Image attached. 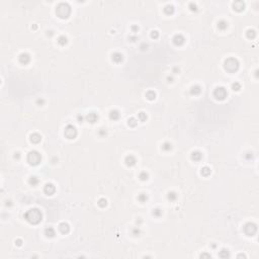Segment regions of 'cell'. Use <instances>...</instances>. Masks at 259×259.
Instances as JSON below:
<instances>
[{
    "label": "cell",
    "instance_id": "obj_36",
    "mask_svg": "<svg viewBox=\"0 0 259 259\" xmlns=\"http://www.w3.org/2000/svg\"><path fill=\"white\" fill-rule=\"evenodd\" d=\"M232 87H233V89H234V90H239L240 88H241V85H240L238 82H235V83H233Z\"/></svg>",
    "mask_w": 259,
    "mask_h": 259
},
{
    "label": "cell",
    "instance_id": "obj_43",
    "mask_svg": "<svg viewBox=\"0 0 259 259\" xmlns=\"http://www.w3.org/2000/svg\"><path fill=\"white\" fill-rule=\"evenodd\" d=\"M78 121L81 122V121H83V117H82V116H78Z\"/></svg>",
    "mask_w": 259,
    "mask_h": 259
},
{
    "label": "cell",
    "instance_id": "obj_21",
    "mask_svg": "<svg viewBox=\"0 0 259 259\" xmlns=\"http://www.w3.org/2000/svg\"><path fill=\"white\" fill-rule=\"evenodd\" d=\"M227 26H228V23H227L225 20H220V21L218 22V27L220 28L221 31H225L226 28H227Z\"/></svg>",
    "mask_w": 259,
    "mask_h": 259
},
{
    "label": "cell",
    "instance_id": "obj_39",
    "mask_svg": "<svg viewBox=\"0 0 259 259\" xmlns=\"http://www.w3.org/2000/svg\"><path fill=\"white\" fill-rule=\"evenodd\" d=\"M190 9H191V10H192V11H193V10H194V11H196V10H197L196 5H195V4H193V3H190Z\"/></svg>",
    "mask_w": 259,
    "mask_h": 259
},
{
    "label": "cell",
    "instance_id": "obj_4",
    "mask_svg": "<svg viewBox=\"0 0 259 259\" xmlns=\"http://www.w3.org/2000/svg\"><path fill=\"white\" fill-rule=\"evenodd\" d=\"M42 161V156L37 151H31L27 155V162L30 163L31 165L35 166L39 165Z\"/></svg>",
    "mask_w": 259,
    "mask_h": 259
},
{
    "label": "cell",
    "instance_id": "obj_27",
    "mask_svg": "<svg viewBox=\"0 0 259 259\" xmlns=\"http://www.w3.org/2000/svg\"><path fill=\"white\" fill-rule=\"evenodd\" d=\"M247 36L249 37V39H254V37L256 36V33H255V31H253V30H249V31L247 32Z\"/></svg>",
    "mask_w": 259,
    "mask_h": 259
},
{
    "label": "cell",
    "instance_id": "obj_45",
    "mask_svg": "<svg viewBox=\"0 0 259 259\" xmlns=\"http://www.w3.org/2000/svg\"><path fill=\"white\" fill-rule=\"evenodd\" d=\"M132 28H133V31H137V30H138V26H133Z\"/></svg>",
    "mask_w": 259,
    "mask_h": 259
},
{
    "label": "cell",
    "instance_id": "obj_13",
    "mask_svg": "<svg viewBox=\"0 0 259 259\" xmlns=\"http://www.w3.org/2000/svg\"><path fill=\"white\" fill-rule=\"evenodd\" d=\"M59 229H60V231L63 234H67V233H69V231H70V227H69V225L67 223H61L59 225Z\"/></svg>",
    "mask_w": 259,
    "mask_h": 259
},
{
    "label": "cell",
    "instance_id": "obj_14",
    "mask_svg": "<svg viewBox=\"0 0 259 259\" xmlns=\"http://www.w3.org/2000/svg\"><path fill=\"white\" fill-rule=\"evenodd\" d=\"M30 140H31V142H32V143H34V144H37V143H40V142H41V140H42V137L39 135V134L35 133V134H32V135H31V138H30Z\"/></svg>",
    "mask_w": 259,
    "mask_h": 259
},
{
    "label": "cell",
    "instance_id": "obj_30",
    "mask_svg": "<svg viewBox=\"0 0 259 259\" xmlns=\"http://www.w3.org/2000/svg\"><path fill=\"white\" fill-rule=\"evenodd\" d=\"M30 183L33 185V186H35V185H36L37 183H39V179H37L36 177H31V179H30Z\"/></svg>",
    "mask_w": 259,
    "mask_h": 259
},
{
    "label": "cell",
    "instance_id": "obj_44",
    "mask_svg": "<svg viewBox=\"0 0 259 259\" xmlns=\"http://www.w3.org/2000/svg\"><path fill=\"white\" fill-rule=\"evenodd\" d=\"M14 158H19V153H15Z\"/></svg>",
    "mask_w": 259,
    "mask_h": 259
},
{
    "label": "cell",
    "instance_id": "obj_23",
    "mask_svg": "<svg viewBox=\"0 0 259 259\" xmlns=\"http://www.w3.org/2000/svg\"><path fill=\"white\" fill-rule=\"evenodd\" d=\"M164 12L166 14H172L174 12V7L172 5H167L165 8H164Z\"/></svg>",
    "mask_w": 259,
    "mask_h": 259
},
{
    "label": "cell",
    "instance_id": "obj_25",
    "mask_svg": "<svg viewBox=\"0 0 259 259\" xmlns=\"http://www.w3.org/2000/svg\"><path fill=\"white\" fill-rule=\"evenodd\" d=\"M209 174H210V169H209L207 166H206V167H204V168H201V175L207 176V175H209Z\"/></svg>",
    "mask_w": 259,
    "mask_h": 259
},
{
    "label": "cell",
    "instance_id": "obj_42",
    "mask_svg": "<svg viewBox=\"0 0 259 259\" xmlns=\"http://www.w3.org/2000/svg\"><path fill=\"white\" fill-rule=\"evenodd\" d=\"M15 244H16V245H18V246H21V244H22V241H21L20 239H18V240H16V241H15Z\"/></svg>",
    "mask_w": 259,
    "mask_h": 259
},
{
    "label": "cell",
    "instance_id": "obj_7",
    "mask_svg": "<svg viewBox=\"0 0 259 259\" xmlns=\"http://www.w3.org/2000/svg\"><path fill=\"white\" fill-rule=\"evenodd\" d=\"M257 231V226L253 223H248L244 226V232L248 236H253Z\"/></svg>",
    "mask_w": 259,
    "mask_h": 259
},
{
    "label": "cell",
    "instance_id": "obj_16",
    "mask_svg": "<svg viewBox=\"0 0 259 259\" xmlns=\"http://www.w3.org/2000/svg\"><path fill=\"white\" fill-rule=\"evenodd\" d=\"M233 6H234V9H235V10H237V11L243 10L244 7H245V5H244V3H243L242 1H236V2H234Z\"/></svg>",
    "mask_w": 259,
    "mask_h": 259
},
{
    "label": "cell",
    "instance_id": "obj_15",
    "mask_svg": "<svg viewBox=\"0 0 259 259\" xmlns=\"http://www.w3.org/2000/svg\"><path fill=\"white\" fill-rule=\"evenodd\" d=\"M123 59V57L121 53H113L112 54V61L116 63H121Z\"/></svg>",
    "mask_w": 259,
    "mask_h": 259
},
{
    "label": "cell",
    "instance_id": "obj_8",
    "mask_svg": "<svg viewBox=\"0 0 259 259\" xmlns=\"http://www.w3.org/2000/svg\"><path fill=\"white\" fill-rule=\"evenodd\" d=\"M44 191H45V193H47L48 195H52L56 191V187L52 183H48V184H46V186L44 188Z\"/></svg>",
    "mask_w": 259,
    "mask_h": 259
},
{
    "label": "cell",
    "instance_id": "obj_32",
    "mask_svg": "<svg viewBox=\"0 0 259 259\" xmlns=\"http://www.w3.org/2000/svg\"><path fill=\"white\" fill-rule=\"evenodd\" d=\"M168 198H169L170 200L173 201V200H175V199L177 198V194H176L175 192H169V193H168Z\"/></svg>",
    "mask_w": 259,
    "mask_h": 259
},
{
    "label": "cell",
    "instance_id": "obj_33",
    "mask_svg": "<svg viewBox=\"0 0 259 259\" xmlns=\"http://www.w3.org/2000/svg\"><path fill=\"white\" fill-rule=\"evenodd\" d=\"M139 120L141 121H145L147 120V116H146V113L145 112H140L139 113Z\"/></svg>",
    "mask_w": 259,
    "mask_h": 259
},
{
    "label": "cell",
    "instance_id": "obj_9",
    "mask_svg": "<svg viewBox=\"0 0 259 259\" xmlns=\"http://www.w3.org/2000/svg\"><path fill=\"white\" fill-rule=\"evenodd\" d=\"M185 42V39L183 35H176L174 37H173V43L176 45V46H182Z\"/></svg>",
    "mask_w": 259,
    "mask_h": 259
},
{
    "label": "cell",
    "instance_id": "obj_12",
    "mask_svg": "<svg viewBox=\"0 0 259 259\" xmlns=\"http://www.w3.org/2000/svg\"><path fill=\"white\" fill-rule=\"evenodd\" d=\"M124 161H126V164H127L128 166H134V165L136 164V162H137V161H136V158L134 157L133 155L127 156V157H126V160H124Z\"/></svg>",
    "mask_w": 259,
    "mask_h": 259
},
{
    "label": "cell",
    "instance_id": "obj_2",
    "mask_svg": "<svg viewBox=\"0 0 259 259\" xmlns=\"http://www.w3.org/2000/svg\"><path fill=\"white\" fill-rule=\"evenodd\" d=\"M56 13L60 18H67L71 13V8L67 3H60L57 6Z\"/></svg>",
    "mask_w": 259,
    "mask_h": 259
},
{
    "label": "cell",
    "instance_id": "obj_11",
    "mask_svg": "<svg viewBox=\"0 0 259 259\" xmlns=\"http://www.w3.org/2000/svg\"><path fill=\"white\" fill-rule=\"evenodd\" d=\"M31 61V57H30V55L28 54H26V53H22L20 56H19V62L21 63V64H27L28 62Z\"/></svg>",
    "mask_w": 259,
    "mask_h": 259
},
{
    "label": "cell",
    "instance_id": "obj_1",
    "mask_svg": "<svg viewBox=\"0 0 259 259\" xmlns=\"http://www.w3.org/2000/svg\"><path fill=\"white\" fill-rule=\"evenodd\" d=\"M42 218H43V215L41 213V210L37 208H31L24 214V219L30 224H33V225L39 224L42 221Z\"/></svg>",
    "mask_w": 259,
    "mask_h": 259
},
{
    "label": "cell",
    "instance_id": "obj_20",
    "mask_svg": "<svg viewBox=\"0 0 259 259\" xmlns=\"http://www.w3.org/2000/svg\"><path fill=\"white\" fill-rule=\"evenodd\" d=\"M200 91H201V89H200V87L198 85H194V86H192V87H191V89H190V93L191 94H194V95H197V94H199L200 93Z\"/></svg>",
    "mask_w": 259,
    "mask_h": 259
},
{
    "label": "cell",
    "instance_id": "obj_34",
    "mask_svg": "<svg viewBox=\"0 0 259 259\" xmlns=\"http://www.w3.org/2000/svg\"><path fill=\"white\" fill-rule=\"evenodd\" d=\"M138 199L141 201V203H144V201L147 200V195L144 194V193H142V194H140V195L138 196Z\"/></svg>",
    "mask_w": 259,
    "mask_h": 259
},
{
    "label": "cell",
    "instance_id": "obj_24",
    "mask_svg": "<svg viewBox=\"0 0 259 259\" xmlns=\"http://www.w3.org/2000/svg\"><path fill=\"white\" fill-rule=\"evenodd\" d=\"M219 256H220L221 258H227V257L230 256V254H229V251H228V250H226V249H223L222 251H220Z\"/></svg>",
    "mask_w": 259,
    "mask_h": 259
},
{
    "label": "cell",
    "instance_id": "obj_29",
    "mask_svg": "<svg viewBox=\"0 0 259 259\" xmlns=\"http://www.w3.org/2000/svg\"><path fill=\"white\" fill-rule=\"evenodd\" d=\"M106 205H107V201H106V199H105V198H100V199L98 200V206H99L100 207H106Z\"/></svg>",
    "mask_w": 259,
    "mask_h": 259
},
{
    "label": "cell",
    "instance_id": "obj_5",
    "mask_svg": "<svg viewBox=\"0 0 259 259\" xmlns=\"http://www.w3.org/2000/svg\"><path fill=\"white\" fill-rule=\"evenodd\" d=\"M64 135L67 139H75L76 136H77V130L75 129L74 126H72V124H68L66 128H65V131H64Z\"/></svg>",
    "mask_w": 259,
    "mask_h": 259
},
{
    "label": "cell",
    "instance_id": "obj_40",
    "mask_svg": "<svg viewBox=\"0 0 259 259\" xmlns=\"http://www.w3.org/2000/svg\"><path fill=\"white\" fill-rule=\"evenodd\" d=\"M200 258H210V255L209 254H207V253H204L200 255Z\"/></svg>",
    "mask_w": 259,
    "mask_h": 259
},
{
    "label": "cell",
    "instance_id": "obj_26",
    "mask_svg": "<svg viewBox=\"0 0 259 259\" xmlns=\"http://www.w3.org/2000/svg\"><path fill=\"white\" fill-rule=\"evenodd\" d=\"M58 43H59L61 46H65V45L67 44V37L64 36V35L60 36V37H59V40H58Z\"/></svg>",
    "mask_w": 259,
    "mask_h": 259
},
{
    "label": "cell",
    "instance_id": "obj_19",
    "mask_svg": "<svg viewBox=\"0 0 259 259\" xmlns=\"http://www.w3.org/2000/svg\"><path fill=\"white\" fill-rule=\"evenodd\" d=\"M109 118L113 121H117L120 119V112L118 110H111L109 113Z\"/></svg>",
    "mask_w": 259,
    "mask_h": 259
},
{
    "label": "cell",
    "instance_id": "obj_41",
    "mask_svg": "<svg viewBox=\"0 0 259 259\" xmlns=\"http://www.w3.org/2000/svg\"><path fill=\"white\" fill-rule=\"evenodd\" d=\"M133 234L135 235V236L139 235V234H140V230H139V229H135V230H134V231H133Z\"/></svg>",
    "mask_w": 259,
    "mask_h": 259
},
{
    "label": "cell",
    "instance_id": "obj_10",
    "mask_svg": "<svg viewBox=\"0 0 259 259\" xmlns=\"http://www.w3.org/2000/svg\"><path fill=\"white\" fill-rule=\"evenodd\" d=\"M97 120H98V116L95 112H90V113H88L87 116H86V121H87L88 122L94 123Z\"/></svg>",
    "mask_w": 259,
    "mask_h": 259
},
{
    "label": "cell",
    "instance_id": "obj_31",
    "mask_svg": "<svg viewBox=\"0 0 259 259\" xmlns=\"http://www.w3.org/2000/svg\"><path fill=\"white\" fill-rule=\"evenodd\" d=\"M137 123H138V121H137V120H136V119L132 118V119H130V120H129V124H130L131 127H136V126H137Z\"/></svg>",
    "mask_w": 259,
    "mask_h": 259
},
{
    "label": "cell",
    "instance_id": "obj_28",
    "mask_svg": "<svg viewBox=\"0 0 259 259\" xmlns=\"http://www.w3.org/2000/svg\"><path fill=\"white\" fill-rule=\"evenodd\" d=\"M162 149L164 151H170L172 149V145L170 143H164V144H163V146H162Z\"/></svg>",
    "mask_w": 259,
    "mask_h": 259
},
{
    "label": "cell",
    "instance_id": "obj_38",
    "mask_svg": "<svg viewBox=\"0 0 259 259\" xmlns=\"http://www.w3.org/2000/svg\"><path fill=\"white\" fill-rule=\"evenodd\" d=\"M158 35H159V34H158V32H152V34H151V36L153 37V39H157L158 37Z\"/></svg>",
    "mask_w": 259,
    "mask_h": 259
},
{
    "label": "cell",
    "instance_id": "obj_37",
    "mask_svg": "<svg viewBox=\"0 0 259 259\" xmlns=\"http://www.w3.org/2000/svg\"><path fill=\"white\" fill-rule=\"evenodd\" d=\"M153 215L156 216V217H159V216L162 215V212H161L159 208H156V209H154V212H153Z\"/></svg>",
    "mask_w": 259,
    "mask_h": 259
},
{
    "label": "cell",
    "instance_id": "obj_18",
    "mask_svg": "<svg viewBox=\"0 0 259 259\" xmlns=\"http://www.w3.org/2000/svg\"><path fill=\"white\" fill-rule=\"evenodd\" d=\"M201 157H203V155H201V153L198 151L192 152V154H191V158H192V160H194V161H199L201 159Z\"/></svg>",
    "mask_w": 259,
    "mask_h": 259
},
{
    "label": "cell",
    "instance_id": "obj_35",
    "mask_svg": "<svg viewBox=\"0 0 259 259\" xmlns=\"http://www.w3.org/2000/svg\"><path fill=\"white\" fill-rule=\"evenodd\" d=\"M140 178H141V180H147L148 179V173H146V172H142V173L140 174Z\"/></svg>",
    "mask_w": 259,
    "mask_h": 259
},
{
    "label": "cell",
    "instance_id": "obj_6",
    "mask_svg": "<svg viewBox=\"0 0 259 259\" xmlns=\"http://www.w3.org/2000/svg\"><path fill=\"white\" fill-rule=\"evenodd\" d=\"M214 96L219 100H224L227 97V90L224 87H217L214 91Z\"/></svg>",
    "mask_w": 259,
    "mask_h": 259
},
{
    "label": "cell",
    "instance_id": "obj_3",
    "mask_svg": "<svg viewBox=\"0 0 259 259\" xmlns=\"http://www.w3.org/2000/svg\"><path fill=\"white\" fill-rule=\"evenodd\" d=\"M224 67H225V69L230 72V73H234L238 70L239 68V62L237 59L235 58H229L225 61L224 63Z\"/></svg>",
    "mask_w": 259,
    "mask_h": 259
},
{
    "label": "cell",
    "instance_id": "obj_22",
    "mask_svg": "<svg viewBox=\"0 0 259 259\" xmlns=\"http://www.w3.org/2000/svg\"><path fill=\"white\" fill-rule=\"evenodd\" d=\"M146 97H147L149 100H154L155 97H156V93H155L154 91L150 90V91H148V92L146 93Z\"/></svg>",
    "mask_w": 259,
    "mask_h": 259
},
{
    "label": "cell",
    "instance_id": "obj_17",
    "mask_svg": "<svg viewBox=\"0 0 259 259\" xmlns=\"http://www.w3.org/2000/svg\"><path fill=\"white\" fill-rule=\"evenodd\" d=\"M45 235H46L47 237H50V238L54 237V236H55V230H54L53 228H51V227L47 228V229L45 230Z\"/></svg>",
    "mask_w": 259,
    "mask_h": 259
},
{
    "label": "cell",
    "instance_id": "obj_46",
    "mask_svg": "<svg viewBox=\"0 0 259 259\" xmlns=\"http://www.w3.org/2000/svg\"><path fill=\"white\" fill-rule=\"evenodd\" d=\"M44 100H37V103H43Z\"/></svg>",
    "mask_w": 259,
    "mask_h": 259
}]
</instances>
